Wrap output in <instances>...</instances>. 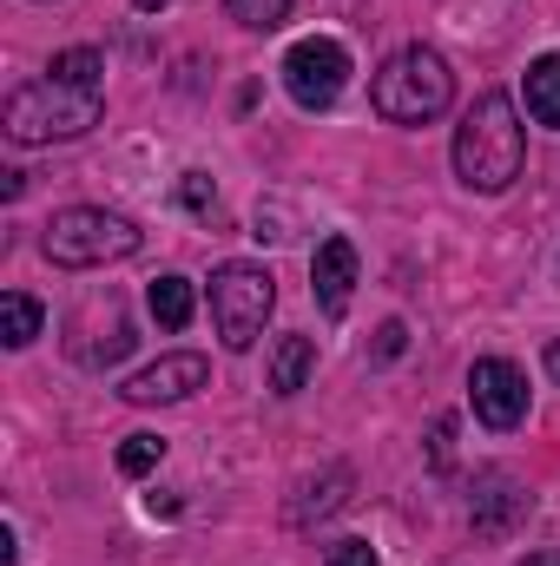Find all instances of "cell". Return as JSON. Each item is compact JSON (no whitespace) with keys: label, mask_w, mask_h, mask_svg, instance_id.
<instances>
[{"label":"cell","mask_w":560,"mask_h":566,"mask_svg":"<svg viewBox=\"0 0 560 566\" xmlns=\"http://www.w3.org/2000/svg\"><path fill=\"white\" fill-rule=\"evenodd\" d=\"M521 158H528V133L515 119V99L508 93H481L468 106V119L455 126V178L468 191H508L521 178Z\"/></svg>","instance_id":"cell-1"},{"label":"cell","mask_w":560,"mask_h":566,"mask_svg":"<svg viewBox=\"0 0 560 566\" xmlns=\"http://www.w3.org/2000/svg\"><path fill=\"white\" fill-rule=\"evenodd\" d=\"M106 113V86H66V80H27L7 93V139L53 145L93 133Z\"/></svg>","instance_id":"cell-2"},{"label":"cell","mask_w":560,"mask_h":566,"mask_svg":"<svg viewBox=\"0 0 560 566\" xmlns=\"http://www.w3.org/2000/svg\"><path fill=\"white\" fill-rule=\"evenodd\" d=\"M370 99H376V113H383L390 126H428V119L448 113L455 73H448V60H442L435 46H403V53L376 73Z\"/></svg>","instance_id":"cell-3"},{"label":"cell","mask_w":560,"mask_h":566,"mask_svg":"<svg viewBox=\"0 0 560 566\" xmlns=\"http://www.w3.org/2000/svg\"><path fill=\"white\" fill-rule=\"evenodd\" d=\"M40 251L60 271H106L139 251V224L100 205H73V211H53V224L40 231Z\"/></svg>","instance_id":"cell-4"},{"label":"cell","mask_w":560,"mask_h":566,"mask_svg":"<svg viewBox=\"0 0 560 566\" xmlns=\"http://www.w3.org/2000/svg\"><path fill=\"white\" fill-rule=\"evenodd\" d=\"M278 310V277L265 264H218L211 271V323L225 336V349H251L265 336V316Z\"/></svg>","instance_id":"cell-5"},{"label":"cell","mask_w":560,"mask_h":566,"mask_svg":"<svg viewBox=\"0 0 560 566\" xmlns=\"http://www.w3.org/2000/svg\"><path fill=\"white\" fill-rule=\"evenodd\" d=\"M283 86H290V99L303 113H330L343 99V86H350V53L336 40H297L283 53Z\"/></svg>","instance_id":"cell-6"},{"label":"cell","mask_w":560,"mask_h":566,"mask_svg":"<svg viewBox=\"0 0 560 566\" xmlns=\"http://www.w3.org/2000/svg\"><path fill=\"white\" fill-rule=\"evenodd\" d=\"M468 389H475V416L488 428H521V416H528V376L508 356H481L468 369Z\"/></svg>","instance_id":"cell-7"},{"label":"cell","mask_w":560,"mask_h":566,"mask_svg":"<svg viewBox=\"0 0 560 566\" xmlns=\"http://www.w3.org/2000/svg\"><path fill=\"white\" fill-rule=\"evenodd\" d=\"M468 521H475V534H481V541H508V534L528 521V494H521V481H515V474H501V468H488V474L475 481Z\"/></svg>","instance_id":"cell-8"},{"label":"cell","mask_w":560,"mask_h":566,"mask_svg":"<svg viewBox=\"0 0 560 566\" xmlns=\"http://www.w3.org/2000/svg\"><path fill=\"white\" fill-rule=\"evenodd\" d=\"M205 356H158L152 369H139L120 396L133 402V409H152V402H185L191 389H205Z\"/></svg>","instance_id":"cell-9"},{"label":"cell","mask_w":560,"mask_h":566,"mask_svg":"<svg viewBox=\"0 0 560 566\" xmlns=\"http://www.w3.org/2000/svg\"><path fill=\"white\" fill-rule=\"evenodd\" d=\"M310 290H317V310L323 316H343L350 310V290H356V244L350 238H323L317 258H310Z\"/></svg>","instance_id":"cell-10"},{"label":"cell","mask_w":560,"mask_h":566,"mask_svg":"<svg viewBox=\"0 0 560 566\" xmlns=\"http://www.w3.org/2000/svg\"><path fill=\"white\" fill-rule=\"evenodd\" d=\"M350 468L336 461V468H323V474H310V481H297V501H290V527H310V521H323V514H336L343 501H350Z\"/></svg>","instance_id":"cell-11"},{"label":"cell","mask_w":560,"mask_h":566,"mask_svg":"<svg viewBox=\"0 0 560 566\" xmlns=\"http://www.w3.org/2000/svg\"><path fill=\"white\" fill-rule=\"evenodd\" d=\"M310 369H317V343L310 336H278V349H271V389L297 396L310 382Z\"/></svg>","instance_id":"cell-12"},{"label":"cell","mask_w":560,"mask_h":566,"mask_svg":"<svg viewBox=\"0 0 560 566\" xmlns=\"http://www.w3.org/2000/svg\"><path fill=\"white\" fill-rule=\"evenodd\" d=\"M40 316H46V310H40L27 290H7V296H0V343H7V349H27V343L40 336Z\"/></svg>","instance_id":"cell-13"},{"label":"cell","mask_w":560,"mask_h":566,"mask_svg":"<svg viewBox=\"0 0 560 566\" xmlns=\"http://www.w3.org/2000/svg\"><path fill=\"white\" fill-rule=\"evenodd\" d=\"M528 113L560 133V53H548V60L528 66Z\"/></svg>","instance_id":"cell-14"},{"label":"cell","mask_w":560,"mask_h":566,"mask_svg":"<svg viewBox=\"0 0 560 566\" xmlns=\"http://www.w3.org/2000/svg\"><path fill=\"white\" fill-rule=\"evenodd\" d=\"M145 303H152L158 329H185V323H191V283H185V277H152Z\"/></svg>","instance_id":"cell-15"},{"label":"cell","mask_w":560,"mask_h":566,"mask_svg":"<svg viewBox=\"0 0 560 566\" xmlns=\"http://www.w3.org/2000/svg\"><path fill=\"white\" fill-rule=\"evenodd\" d=\"M46 80H66V86H100V80H106V60H100L93 46H66V53H53Z\"/></svg>","instance_id":"cell-16"},{"label":"cell","mask_w":560,"mask_h":566,"mask_svg":"<svg viewBox=\"0 0 560 566\" xmlns=\"http://www.w3.org/2000/svg\"><path fill=\"white\" fill-rule=\"evenodd\" d=\"M225 13L238 27H251V33H278L283 20H290V0H225Z\"/></svg>","instance_id":"cell-17"},{"label":"cell","mask_w":560,"mask_h":566,"mask_svg":"<svg viewBox=\"0 0 560 566\" xmlns=\"http://www.w3.org/2000/svg\"><path fill=\"white\" fill-rule=\"evenodd\" d=\"M158 454H165V441H158V434H126V448H120V474H133V481H139V474L158 468Z\"/></svg>","instance_id":"cell-18"},{"label":"cell","mask_w":560,"mask_h":566,"mask_svg":"<svg viewBox=\"0 0 560 566\" xmlns=\"http://www.w3.org/2000/svg\"><path fill=\"white\" fill-rule=\"evenodd\" d=\"M178 198H185V211H211V205H218V191H211V178H205V171H185Z\"/></svg>","instance_id":"cell-19"},{"label":"cell","mask_w":560,"mask_h":566,"mask_svg":"<svg viewBox=\"0 0 560 566\" xmlns=\"http://www.w3.org/2000/svg\"><path fill=\"white\" fill-rule=\"evenodd\" d=\"M403 349H409V329H403V323H383V329H376V349H370V363H396Z\"/></svg>","instance_id":"cell-20"},{"label":"cell","mask_w":560,"mask_h":566,"mask_svg":"<svg viewBox=\"0 0 560 566\" xmlns=\"http://www.w3.org/2000/svg\"><path fill=\"white\" fill-rule=\"evenodd\" d=\"M330 566H383V560H376L370 541H336V547H330Z\"/></svg>","instance_id":"cell-21"},{"label":"cell","mask_w":560,"mask_h":566,"mask_svg":"<svg viewBox=\"0 0 560 566\" xmlns=\"http://www.w3.org/2000/svg\"><path fill=\"white\" fill-rule=\"evenodd\" d=\"M428 461H435V468H448V461H455V416H442V422H435V434H428Z\"/></svg>","instance_id":"cell-22"},{"label":"cell","mask_w":560,"mask_h":566,"mask_svg":"<svg viewBox=\"0 0 560 566\" xmlns=\"http://www.w3.org/2000/svg\"><path fill=\"white\" fill-rule=\"evenodd\" d=\"M548 376L560 382V343H548Z\"/></svg>","instance_id":"cell-23"},{"label":"cell","mask_w":560,"mask_h":566,"mask_svg":"<svg viewBox=\"0 0 560 566\" xmlns=\"http://www.w3.org/2000/svg\"><path fill=\"white\" fill-rule=\"evenodd\" d=\"M133 7H139V13H165V7H172V0H133Z\"/></svg>","instance_id":"cell-24"},{"label":"cell","mask_w":560,"mask_h":566,"mask_svg":"<svg viewBox=\"0 0 560 566\" xmlns=\"http://www.w3.org/2000/svg\"><path fill=\"white\" fill-rule=\"evenodd\" d=\"M528 566H560V554H541V560H528Z\"/></svg>","instance_id":"cell-25"}]
</instances>
